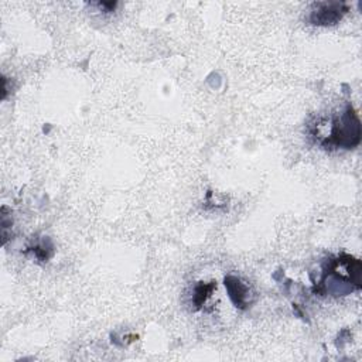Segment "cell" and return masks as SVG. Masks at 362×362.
<instances>
[{
  "label": "cell",
  "instance_id": "obj_1",
  "mask_svg": "<svg viewBox=\"0 0 362 362\" xmlns=\"http://www.w3.org/2000/svg\"><path fill=\"white\" fill-rule=\"evenodd\" d=\"M361 140V125L356 112L352 106H348L342 116L334 119L330 136L324 142L323 146H334L342 149H354Z\"/></svg>",
  "mask_w": 362,
  "mask_h": 362
},
{
  "label": "cell",
  "instance_id": "obj_2",
  "mask_svg": "<svg viewBox=\"0 0 362 362\" xmlns=\"http://www.w3.org/2000/svg\"><path fill=\"white\" fill-rule=\"evenodd\" d=\"M348 12L347 5L338 2L314 3L310 10L309 22L314 26H334Z\"/></svg>",
  "mask_w": 362,
  "mask_h": 362
},
{
  "label": "cell",
  "instance_id": "obj_3",
  "mask_svg": "<svg viewBox=\"0 0 362 362\" xmlns=\"http://www.w3.org/2000/svg\"><path fill=\"white\" fill-rule=\"evenodd\" d=\"M225 286L229 291V297L232 298L233 305L239 309H245L247 307V296H248L247 286L236 277L225 279Z\"/></svg>",
  "mask_w": 362,
  "mask_h": 362
},
{
  "label": "cell",
  "instance_id": "obj_4",
  "mask_svg": "<svg viewBox=\"0 0 362 362\" xmlns=\"http://www.w3.org/2000/svg\"><path fill=\"white\" fill-rule=\"evenodd\" d=\"M217 287V284L212 282V283H200L197 287H196V294H194V305L197 306V309H200L204 301L207 300V297L211 294V291Z\"/></svg>",
  "mask_w": 362,
  "mask_h": 362
}]
</instances>
